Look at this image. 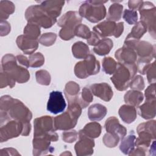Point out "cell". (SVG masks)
Masks as SVG:
<instances>
[{
	"label": "cell",
	"mask_w": 156,
	"mask_h": 156,
	"mask_svg": "<svg viewBox=\"0 0 156 156\" xmlns=\"http://www.w3.org/2000/svg\"><path fill=\"white\" fill-rule=\"evenodd\" d=\"M10 31V24L4 20H1V36L7 35Z\"/></svg>",
	"instance_id": "cell-48"
},
{
	"label": "cell",
	"mask_w": 156,
	"mask_h": 156,
	"mask_svg": "<svg viewBox=\"0 0 156 156\" xmlns=\"http://www.w3.org/2000/svg\"><path fill=\"white\" fill-rule=\"evenodd\" d=\"M56 38H57V35L54 33H46V34H43L40 38H39V42L44 46H49L52 45L55 40H56Z\"/></svg>",
	"instance_id": "cell-40"
},
{
	"label": "cell",
	"mask_w": 156,
	"mask_h": 156,
	"mask_svg": "<svg viewBox=\"0 0 156 156\" xmlns=\"http://www.w3.org/2000/svg\"><path fill=\"white\" fill-rule=\"evenodd\" d=\"M93 30L101 37L113 35L118 38L124 30V23L121 22L116 24L113 21H105L95 26Z\"/></svg>",
	"instance_id": "cell-13"
},
{
	"label": "cell",
	"mask_w": 156,
	"mask_h": 156,
	"mask_svg": "<svg viewBox=\"0 0 156 156\" xmlns=\"http://www.w3.org/2000/svg\"><path fill=\"white\" fill-rule=\"evenodd\" d=\"M20 155L16 149L13 148H4L1 150L0 152V156H4V155Z\"/></svg>",
	"instance_id": "cell-50"
},
{
	"label": "cell",
	"mask_w": 156,
	"mask_h": 156,
	"mask_svg": "<svg viewBox=\"0 0 156 156\" xmlns=\"http://www.w3.org/2000/svg\"><path fill=\"white\" fill-rule=\"evenodd\" d=\"M82 112V107L75 102L68 105L67 110L62 115L54 118V125L55 130H69L74 128Z\"/></svg>",
	"instance_id": "cell-4"
},
{
	"label": "cell",
	"mask_w": 156,
	"mask_h": 156,
	"mask_svg": "<svg viewBox=\"0 0 156 156\" xmlns=\"http://www.w3.org/2000/svg\"><path fill=\"white\" fill-rule=\"evenodd\" d=\"M123 18L129 24H134L136 23L138 15L137 12L132 10H125L123 13Z\"/></svg>",
	"instance_id": "cell-44"
},
{
	"label": "cell",
	"mask_w": 156,
	"mask_h": 156,
	"mask_svg": "<svg viewBox=\"0 0 156 156\" xmlns=\"http://www.w3.org/2000/svg\"><path fill=\"white\" fill-rule=\"evenodd\" d=\"M147 26L143 22L141 21H138L133 26L128 36L136 40H140V38L143 37L144 34L147 31Z\"/></svg>",
	"instance_id": "cell-32"
},
{
	"label": "cell",
	"mask_w": 156,
	"mask_h": 156,
	"mask_svg": "<svg viewBox=\"0 0 156 156\" xmlns=\"http://www.w3.org/2000/svg\"><path fill=\"white\" fill-rule=\"evenodd\" d=\"M143 100V94L137 90L128 91L124 95V101L128 105L138 107Z\"/></svg>",
	"instance_id": "cell-27"
},
{
	"label": "cell",
	"mask_w": 156,
	"mask_h": 156,
	"mask_svg": "<svg viewBox=\"0 0 156 156\" xmlns=\"http://www.w3.org/2000/svg\"><path fill=\"white\" fill-rule=\"evenodd\" d=\"M29 66L30 67H40L42 66L44 62V58L43 54L40 52H37L31 54L29 58Z\"/></svg>",
	"instance_id": "cell-37"
},
{
	"label": "cell",
	"mask_w": 156,
	"mask_h": 156,
	"mask_svg": "<svg viewBox=\"0 0 156 156\" xmlns=\"http://www.w3.org/2000/svg\"><path fill=\"white\" fill-rule=\"evenodd\" d=\"M138 113L141 117L146 119L154 118L155 115V99L146 100L145 103L139 107Z\"/></svg>",
	"instance_id": "cell-22"
},
{
	"label": "cell",
	"mask_w": 156,
	"mask_h": 156,
	"mask_svg": "<svg viewBox=\"0 0 156 156\" xmlns=\"http://www.w3.org/2000/svg\"><path fill=\"white\" fill-rule=\"evenodd\" d=\"M107 110L106 107L100 104L91 105L88 110V116L91 121H100L106 115Z\"/></svg>",
	"instance_id": "cell-23"
},
{
	"label": "cell",
	"mask_w": 156,
	"mask_h": 156,
	"mask_svg": "<svg viewBox=\"0 0 156 156\" xmlns=\"http://www.w3.org/2000/svg\"><path fill=\"white\" fill-rule=\"evenodd\" d=\"M79 90L80 87L75 82L70 81L66 84L65 88L64 90V93L68 100V105L75 102H77V98L79 96Z\"/></svg>",
	"instance_id": "cell-21"
},
{
	"label": "cell",
	"mask_w": 156,
	"mask_h": 156,
	"mask_svg": "<svg viewBox=\"0 0 156 156\" xmlns=\"http://www.w3.org/2000/svg\"><path fill=\"white\" fill-rule=\"evenodd\" d=\"M15 85V80L7 73L1 70V88L5 87L7 85L13 88Z\"/></svg>",
	"instance_id": "cell-42"
},
{
	"label": "cell",
	"mask_w": 156,
	"mask_h": 156,
	"mask_svg": "<svg viewBox=\"0 0 156 156\" xmlns=\"http://www.w3.org/2000/svg\"><path fill=\"white\" fill-rule=\"evenodd\" d=\"M107 1H87L83 3L79 10V15L91 23H97L105 16L106 9L103 3Z\"/></svg>",
	"instance_id": "cell-6"
},
{
	"label": "cell",
	"mask_w": 156,
	"mask_h": 156,
	"mask_svg": "<svg viewBox=\"0 0 156 156\" xmlns=\"http://www.w3.org/2000/svg\"><path fill=\"white\" fill-rule=\"evenodd\" d=\"M63 140L66 143H73L75 141L78 136L77 132L74 130H71L69 131H65L62 133Z\"/></svg>",
	"instance_id": "cell-45"
},
{
	"label": "cell",
	"mask_w": 156,
	"mask_h": 156,
	"mask_svg": "<svg viewBox=\"0 0 156 156\" xmlns=\"http://www.w3.org/2000/svg\"><path fill=\"white\" fill-rule=\"evenodd\" d=\"M115 55L120 63L133 65L136 63L137 55L135 50L126 45L116 51Z\"/></svg>",
	"instance_id": "cell-16"
},
{
	"label": "cell",
	"mask_w": 156,
	"mask_h": 156,
	"mask_svg": "<svg viewBox=\"0 0 156 156\" xmlns=\"http://www.w3.org/2000/svg\"><path fill=\"white\" fill-rule=\"evenodd\" d=\"M135 140L136 136L133 131L132 130L127 136H124L121 139V142L119 145L121 151L126 155H129L135 148Z\"/></svg>",
	"instance_id": "cell-26"
},
{
	"label": "cell",
	"mask_w": 156,
	"mask_h": 156,
	"mask_svg": "<svg viewBox=\"0 0 156 156\" xmlns=\"http://www.w3.org/2000/svg\"><path fill=\"white\" fill-rule=\"evenodd\" d=\"M123 6L121 4H114L110 5L107 13V20L110 21H119L121 18Z\"/></svg>",
	"instance_id": "cell-31"
},
{
	"label": "cell",
	"mask_w": 156,
	"mask_h": 156,
	"mask_svg": "<svg viewBox=\"0 0 156 156\" xmlns=\"http://www.w3.org/2000/svg\"><path fill=\"white\" fill-rule=\"evenodd\" d=\"M80 132L90 138H97L101 134V126L98 122H90L86 124L84 128L80 130Z\"/></svg>",
	"instance_id": "cell-30"
},
{
	"label": "cell",
	"mask_w": 156,
	"mask_h": 156,
	"mask_svg": "<svg viewBox=\"0 0 156 156\" xmlns=\"http://www.w3.org/2000/svg\"><path fill=\"white\" fill-rule=\"evenodd\" d=\"M79 141L75 144L74 149L77 155H90L93 153L94 142L93 138H90L79 131Z\"/></svg>",
	"instance_id": "cell-15"
},
{
	"label": "cell",
	"mask_w": 156,
	"mask_h": 156,
	"mask_svg": "<svg viewBox=\"0 0 156 156\" xmlns=\"http://www.w3.org/2000/svg\"><path fill=\"white\" fill-rule=\"evenodd\" d=\"M155 121L140 124L136 129L139 136L135 140V146L146 151L150 146L152 140H155Z\"/></svg>",
	"instance_id": "cell-9"
},
{
	"label": "cell",
	"mask_w": 156,
	"mask_h": 156,
	"mask_svg": "<svg viewBox=\"0 0 156 156\" xmlns=\"http://www.w3.org/2000/svg\"><path fill=\"white\" fill-rule=\"evenodd\" d=\"M36 80L37 82L41 85H48L51 82V76L46 70H40L36 72Z\"/></svg>",
	"instance_id": "cell-38"
},
{
	"label": "cell",
	"mask_w": 156,
	"mask_h": 156,
	"mask_svg": "<svg viewBox=\"0 0 156 156\" xmlns=\"http://www.w3.org/2000/svg\"><path fill=\"white\" fill-rule=\"evenodd\" d=\"M155 83H154L151 84L150 86H149L147 88L146 90L145 91L146 100L155 99Z\"/></svg>",
	"instance_id": "cell-47"
},
{
	"label": "cell",
	"mask_w": 156,
	"mask_h": 156,
	"mask_svg": "<svg viewBox=\"0 0 156 156\" xmlns=\"http://www.w3.org/2000/svg\"><path fill=\"white\" fill-rule=\"evenodd\" d=\"M137 71L136 65L118 63L116 69L111 77L115 88L119 91L126 90Z\"/></svg>",
	"instance_id": "cell-3"
},
{
	"label": "cell",
	"mask_w": 156,
	"mask_h": 156,
	"mask_svg": "<svg viewBox=\"0 0 156 156\" xmlns=\"http://www.w3.org/2000/svg\"><path fill=\"white\" fill-rule=\"evenodd\" d=\"M90 89L93 94L105 101H110L113 96L112 88L106 83L93 84L90 86Z\"/></svg>",
	"instance_id": "cell-19"
},
{
	"label": "cell",
	"mask_w": 156,
	"mask_h": 156,
	"mask_svg": "<svg viewBox=\"0 0 156 156\" xmlns=\"http://www.w3.org/2000/svg\"><path fill=\"white\" fill-rule=\"evenodd\" d=\"M31 126L29 122H21L16 120H10V118L1 120L0 136L1 142L7 141L18 135L27 136L29 134Z\"/></svg>",
	"instance_id": "cell-2"
},
{
	"label": "cell",
	"mask_w": 156,
	"mask_h": 156,
	"mask_svg": "<svg viewBox=\"0 0 156 156\" xmlns=\"http://www.w3.org/2000/svg\"><path fill=\"white\" fill-rule=\"evenodd\" d=\"M74 35L85 39H88L91 35V32L87 26L80 24L76 27Z\"/></svg>",
	"instance_id": "cell-41"
},
{
	"label": "cell",
	"mask_w": 156,
	"mask_h": 156,
	"mask_svg": "<svg viewBox=\"0 0 156 156\" xmlns=\"http://www.w3.org/2000/svg\"><path fill=\"white\" fill-rule=\"evenodd\" d=\"M1 20H6L9 16L13 13L15 10V6L10 1H1Z\"/></svg>",
	"instance_id": "cell-35"
},
{
	"label": "cell",
	"mask_w": 156,
	"mask_h": 156,
	"mask_svg": "<svg viewBox=\"0 0 156 156\" xmlns=\"http://www.w3.org/2000/svg\"><path fill=\"white\" fill-rule=\"evenodd\" d=\"M129 87L133 90H143L144 88V83L143 77L140 75L133 77L130 81Z\"/></svg>",
	"instance_id": "cell-43"
},
{
	"label": "cell",
	"mask_w": 156,
	"mask_h": 156,
	"mask_svg": "<svg viewBox=\"0 0 156 156\" xmlns=\"http://www.w3.org/2000/svg\"><path fill=\"white\" fill-rule=\"evenodd\" d=\"M25 16L28 23H34L44 28L51 27L56 22V18L51 16L41 5L29 7Z\"/></svg>",
	"instance_id": "cell-7"
},
{
	"label": "cell",
	"mask_w": 156,
	"mask_h": 156,
	"mask_svg": "<svg viewBox=\"0 0 156 156\" xmlns=\"http://www.w3.org/2000/svg\"><path fill=\"white\" fill-rule=\"evenodd\" d=\"M54 118L49 116H41L34 121V136H45L50 137L54 141L58 140V135L55 132Z\"/></svg>",
	"instance_id": "cell-10"
},
{
	"label": "cell",
	"mask_w": 156,
	"mask_h": 156,
	"mask_svg": "<svg viewBox=\"0 0 156 156\" xmlns=\"http://www.w3.org/2000/svg\"><path fill=\"white\" fill-rule=\"evenodd\" d=\"M64 1H43L40 4L52 17L56 18L60 15Z\"/></svg>",
	"instance_id": "cell-25"
},
{
	"label": "cell",
	"mask_w": 156,
	"mask_h": 156,
	"mask_svg": "<svg viewBox=\"0 0 156 156\" xmlns=\"http://www.w3.org/2000/svg\"><path fill=\"white\" fill-rule=\"evenodd\" d=\"M120 138L110 133L107 132L105 133L103 137V143L104 144L108 147H114L119 143Z\"/></svg>",
	"instance_id": "cell-39"
},
{
	"label": "cell",
	"mask_w": 156,
	"mask_h": 156,
	"mask_svg": "<svg viewBox=\"0 0 156 156\" xmlns=\"http://www.w3.org/2000/svg\"><path fill=\"white\" fill-rule=\"evenodd\" d=\"M1 116L9 118L21 122H29L32 113L22 102L5 95L1 98Z\"/></svg>",
	"instance_id": "cell-1"
},
{
	"label": "cell",
	"mask_w": 156,
	"mask_h": 156,
	"mask_svg": "<svg viewBox=\"0 0 156 156\" xmlns=\"http://www.w3.org/2000/svg\"><path fill=\"white\" fill-rule=\"evenodd\" d=\"M143 1H129V2H128V5H129V7L132 9V10H136V9H139L140 8V7L141 6L142 4H143Z\"/></svg>",
	"instance_id": "cell-52"
},
{
	"label": "cell",
	"mask_w": 156,
	"mask_h": 156,
	"mask_svg": "<svg viewBox=\"0 0 156 156\" xmlns=\"http://www.w3.org/2000/svg\"><path fill=\"white\" fill-rule=\"evenodd\" d=\"M113 45V41L111 39L104 38L101 39L98 44L94 46L93 51L99 55H104L109 53Z\"/></svg>",
	"instance_id": "cell-28"
},
{
	"label": "cell",
	"mask_w": 156,
	"mask_h": 156,
	"mask_svg": "<svg viewBox=\"0 0 156 156\" xmlns=\"http://www.w3.org/2000/svg\"><path fill=\"white\" fill-rule=\"evenodd\" d=\"M100 37L96 34L94 32H91V35L88 39H87V42L90 45L96 46L100 41L101 39L99 38Z\"/></svg>",
	"instance_id": "cell-49"
},
{
	"label": "cell",
	"mask_w": 156,
	"mask_h": 156,
	"mask_svg": "<svg viewBox=\"0 0 156 156\" xmlns=\"http://www.w3.org/2000/svg\"><path fill=\"white\" fill-rule=\"evenodd\" d=\"M73 55L77 58H85L90 54L88 46L82 41L75 43L72 46Z\"/></svg>",
	"instance_id": "cell-29"
},
{
	"label": "cell",
	"mask_w": 156,
	"mask_h": 156,
	"mask_svg": "<svg viewBox=\"0 0 156 156\" xmlns=\"http://www.w3.org/2000/svg\"><path fill=\"white\" fill-rule=\"evenodd\" d=\"M16 60L19 62V63L22 65L23 66L25 67L26 68H27L29 67V60L27 57L23 55H18L16 57Z\"/></svg>",
	"instance_id": "cell-51"
},
{
	"label": "cell",
	"mask_w": 156,
	"mask_h": 156,
	"mask_svg": "<svg viewBox=\"0 0 156 156\" xmlns=\"http://www.w3.org/2000/svg\"><path fill=\"white\" fill-rule=\"evenodd\" d=\"M141 21L143 22L149 29V34L155 38V8L150 2H143L139 9Z\"/></svg>",
	"instance_id": "cell-12"
},
{
	"label": "cell",
	"mask_w": 156,
	"mask_h": 156,
	"mask_svg": "<svg viewBox=\"0 0 156 156\" xmlns=\"http://www.w3.org/2000/svg\"><path fill=\"white\" fill-rule=\"evenodd\" d=\"M99 70V62L92 54H89L84 60L77 63L74 67V73L80 79H85L89 76L96 74Z\"/></svg>",
	"instance_id": "cell-11"
},
{
	"label": "cell",
	"mask_w": 156,
	"mask_h": 156,
	"mask_svg": "<svg viewBox=\"0 0 156 156\" xmlns=\"http://www.w3.org/2000/svg\"><path fill=\"white\" fill-rule=\"evenodd\" d=\"M51 141L46 137L34 136L33 140V154L40 155L54 151V149L49 146Z\"/></svg>",
	"instance_id": "cell-17"
},
{
	"label": "cell",
	"mask_w": 156,
	"mask_h": 156,
	"mask_svg": "<svg viewBox=\"0 0 156 156\" xmlns=\"http://www.w3.org/2000/svg\"><path fill=\"white\" fill-rule=\"evenodd\" d=\"M16 58L12 54H6L2 58L1 70L7 73L15 81L22 83L26 82L30 78L27 68L17 65Z\"/></svg>",
	"instance_id": "cell-5"
},
{
	"label": "cell",
	"mask_w": 156,
	"mask_h": 156,
	"mask_svg": "<svg viewBox=\"0 0 156 156\" xmlns=\"http://www.w3.org/2000/svg\"><path fill=\"white\" fill-rule=\"evenodd\" d=\"M117 64L115 60L110 57H105L102 61L103 71L108 74H113L117 67Z\"/></svg>",
	"instance_id": "cell-36"
},
{
	"label": "cell",
	"mask_w": 156,
	"mask_h": 156,
	"mask_svg": "<svg viewBox=\"0 0 156 156\" xmlns=\"http://www.w3.org/2000/svg\"><path fill=\"white\" fill-rule=\"evenodd\" d=\"M76 12L69 11L59 19L58 26L62 27L59 32V36L62 40H71L75 35V29L82 21V18Z\"/></svg>",
	"instance_id": "cell-8"
},
{
	"label": "cell",
	"mask_w": 156,
	"mask_h": 156,
	"mask_svg": "<svg viewBox=\"0 0 156 156\" xmlns=\"http://www.w3.org/2000/svg\"><path fill=\"white\" fill-rule=\"evenodd\" d=\"M16 43L18 48L26 54H32L38 48L37 40L30 38L24 35L18 37Z\"/></svg>",
	"instance_id": "cell-20"
},
{
	"label": "cell",
	"mask_w": 156,
	"mask_h": 156,
	"mask_svg": "<svg viewBox=\"0 0 156 156\" xmlns=\"http://www.w3.org/2000/svg\"><path fill=\"white\" fill-rule=\"evenodd\" d=\"M66 106L63 94L59 91H52L49 94L47 103V110L53 114L63 112Z\"/></svg>",
	"instance_id": "cell-14"
},
{
	"label": "cell",
	"mask_w": 156,
	"mask_h": 156,
	"mask_svg": "<svg viewBox=\"0 0 156 156\" xmlns=\"http://www.w3.org/2000/svg\"><path fill=\"white\" fill-rule=\"evenodd\" d=\"M119 115L124 122L130 124L133 122L136 119V111L133 106L123 105L119 109Z\"/></svg>",
	"instance_id": "cell-24"
},
{
	"label": "cell",
	"mask_w": 156,
	"mask_h": 156,
	"mask_svg": "<svg viewBox=\"0 0 156 156\" xmlns=\"http://www.w3.org/2000/svg\"><path fill=\"white\" fill-rule=\"evenodd\" d=\"M105 129L107 132L118 136L121 140L127 133L126 129L119 124L118 119L115 116L110 117L106 120Z\"/></svg>",
	"instance_id": "cell-18"
},
{
	"label": "cell",
	"mask_w": 156,
	"mask_h": 156,
	"mask_svg": "<svg viewBox=\"0 0 156 156\" xmlns=\"http://www.w3.org/2000/svg\"><path fill=\"white\" fill-rule=\"evenodd\" d=\"M24 35L30 38L37 40L40 35V29L39 26L34 23H28L24 29Z\"/></svg>",
	"instance_id": "cell-34"
},
{
	"label": "cell",
	"mask_w": 156,
	"mask_h": 156,
	"mask_svg": "<svg viewBox=\"0 0 156 156\" xmlns=\"http://www.w3.org/2000/svg\"><path fill=\"white\" fill-rule=\"evenodd\" d=\"M155 62L150 65L146 69V74L148 82L151 83H154L155 82Z\"/></svg>",
	"instance_id": "cell-46"
},
{
	"label": "cell",
	"mask_w": 156,
	"mask_h": 156,
	"mask_svg": "<svg viewBox=\"0 0 156 156\" xmlns=\"http://www.w3.org/2000/svg\"><path fill=\"white\" fill-rule=\"evenodd\" d=\"M93 99V97L90 89L87 87H84L82 90L80 98L78 96L77 102L82 108L87 107L89 104L92 102Z\"/></svg>",
	"instance_id": "cell-33"
}]
</instances>
